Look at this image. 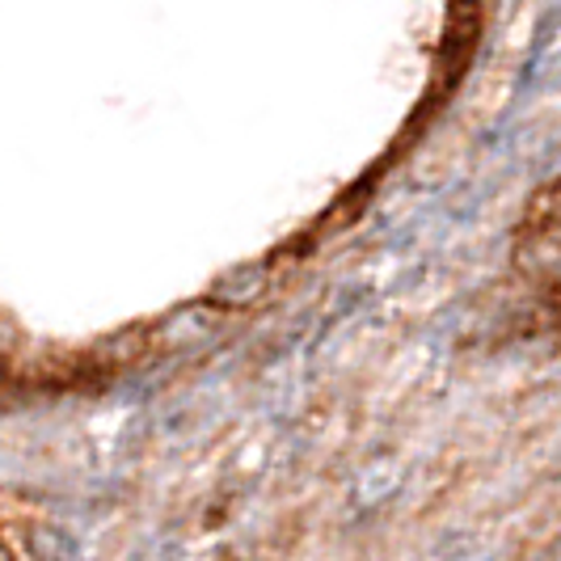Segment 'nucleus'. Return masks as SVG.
<instances>
[{
	"label": "nucleus",
	"instance_id": "f257e3e1",
	"mask_svg": "<svg viewBox=\"0 0 561 561\" xmlns=\"http://www.w3.org/2000/svg\"><path fill=\"white\" fill-rule=\"evenodd\" d=\"M266 283H271V266L266 262L232 266V271H225L220 279L211 283L207 305H216V309H250L253 300L266 291Z\"/></svg>",
	"mask_w": 561,
	"mask_h": 561
},
{
	"label": "nucleus",
	"instance_id": "f03ea898",
	"mask_svg": "<svg viewBox=\"0 0 561 561\" xmlns=\"http://www.w3.org/2000/svg\"><path fill=\"white\" fill-rule=\"evenodd\" d=\"M0 561H13V553H9V545H0Z\"/></svg>",
	"mask_w": 561,
	"mask_h": 561
}]
</instances>
